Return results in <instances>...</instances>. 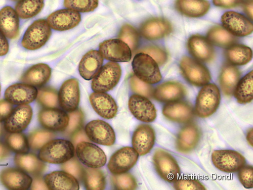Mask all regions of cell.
Segmentation results:
<instances>
[{
  "instance_id": "1",
  "label": "cell",
  "mask_w": 253,
  "mask_h": 190,
  "mask_svg": "<svg viewBox=\"0 0 253 190\" xmlns=\"http://www.w3.org/2000/svg\"><path fill=\"white\" fill-rule=\"evenodd\" d=\"M75 146L67 140H51L41 147L39 158L44 162L62 164L74 156Z\"/></svg>"
},
{
  "instance_id": "2",
  "label": "cell",
  "mask_w": 253,
  "mask_h": 190,
  "mask_svg": "<svg viewBox=\"0 0 253 190\" xmlns=\"http://www.w3.org/2000/svg\"><path fill=\"white\" fill-rule=\"evenodd\" d=\"M221 100L218 87L214 84H207L199 92L196 99L195 112L200 118H208L214 114Z\"/></svg>"
},
{
  "instance_id": "3",
  "label": "cell",
  "mask_w": 253,
  "mask_h": 190,
  "mask_svg": "<svg viewBox=\"0 0 253 190\" xmlns=\"http://www.w3.org/2000/svg\"><path fill=\"white\" fill-rule=\"evenodd\" d=\"M132 65L135 75L140 80L150 84L161 81L162 76L159 65L148 54L138 53L133 58Z\"/></svg>"
},
{
  "instance_id": "4",
  "label": "cell",
  "mask_w": 253,
  "mask_h": 190,
  "mask_svg": "<svg viewBox=\"0 0 253 190\" xmlns=\"http://www.w3.org/2000/svg\"><path fill=\"white\" fill-rule=\"evenodd\" d=\"M51 35V28L47 21L43 19L37 20L27 30L22 45L29 50L39 49L45 46Z\"/></svg>"
},
{
  "instance_id": "5",
  "label": "cell",
  "mask_w": 253,
  "mask_h": 190,
  "mask_svg": "<svg viewBox=\"0 0 253 190\" xmlns=\"http://www.w3.org/2000/svg\"><path fill=\"white\" fill-rule=\"evenodd\" d=\"M122 69L118 63L109 62L93 78L91 88L94 92L106 93L115 88L120 81Z\"/></svg>"
},
{
  "instance_id": "6",
  "label": "cell",
  "mask_w": 253,
  "mask_h": 190,
  "mask_svg": "<svg viewBox=\"0 0 253 190\" xmlns=\"http://www.w3.org/2000/svg\"><path fill=\"white\" fill-rule=\"evenodd\" d=\"M180 68L185 79L194 86L203 87L211 80L209 70L199 61L188 56L182 58Z\"/></svg>"
},
{
  "instance_id": "7",
  "label": "cell",
  "mask_w": 253,
  "mask_h": 190,
  "mask_svg": "<svg viewBox=\"0 0 253 190\" xmlns=\"http://www.w3.org/2000/svg\"><path fill=\"white\" fill-rule=\"evenodd\" d=\"M156 170L161 178L169 183L174 182L181 175L177 161L169 153L159 149L153 156Z\"/></svg>"
},
{
  "instance_id": "8",
  "label": "cell",
  "mask_w": 253,
  "mask_h": 190,
  "mask_svg": "<svg viewBox=\"0 0 253 190\" xmlns=\"http://www.w3.org/2000/svg\"><path fill=\"white\" fill-rule=\"evenodd\" d=\"M211 159L215 167L226 173L239 172L246 163L245 158L241 154L231 150L214 151Z\"/></svg>"
},
{
  "instance_id": "9",
  "label": "cell",
  "mask_w": 253,
  "mask_h": 190,
  "mask_svg": "<svg viewBox=\"0 0 253 190\" xmlns=\"http://www.w3.org/2000/svg\"><path fill=\"white\" fill-rule=\"evenodd\" d=\"M76 153L79 161L88 167L99 168L107 163V156L104 151L89 142H82L78 143Z\"/></svg>"
},
{
  "instance_id": "10",
  "label": "cell",
  "mask_w": 253,
  "mask_h": 190,
  "mask_svg": "<svg viewBox=\"0 0 253 190\" xmlns=\"http://www.w3.org/2000/svg\"><path fill=\"white\" fill-rule=\"evenodd\" d=\"M138 157L133 147H123L111 157L108 165L109 170L114 175L126 173L135 165Z\"/></svg>"
},
{
  "instance_id": "11",
  "label": "cell",
  "mask_w": 253,
  "mask_h": 190,
  "mask_svg": "<svg viewBox=\"0 0 253 190\" xmlns=\"http://www.w3.org/2000/svg\"><path fill=\"white\" fill-rule=\"evenodd\" d=\"M99 52L103 58L115 62H129L132 51L129 46L120 39L104 41L99 45Z\"/></svg>"
},
{
  "instance_id": "12",
  "label": "cell",
  "mask_w": 253,
  "mask_h": 190,
  "mask_svg": "<svg viewBox=\"0 0 253 190\" xmlns=\"http://www.w3.org/2000/svg\"><path fill=\"white\" fill-rule=\"evenodd\" d=\"M85 132L90 141L99 144L111 146L116 141V135L112 126L106 122L95 120L88 123Z\"/></svg>"
},
{
  "instance_id": "13",
  "label": "cell",
  "mask_w": 253,
  "mask_h": 190,
  "mask_svg": "<svg viewBox=\"0 0 253 190\" xmlns=\"http://www.w3.org/2000/svg\"><path fill=\"white\" fill-rule=\"evenodd\" d=\"M58 95L60 106L63 110L70 113L77 110L80 100L78 80L72 78L66 81Z\"/></svg>"
},
{
  "instance_id": "14",
  "label": "cell",
  "mask_w": 253,
  "mask_h": 190,
  "mask_svg": "<svg viewBox=\"0 0 253 190\" xmlns=\"http://www.w3.org/2000/svg\"><path fill=\"white\" fill-rule=\"evenodd\" d=\"M224 28L235 37H245L253 31L251 21L243 15L234 11H228L221 17Z\"/></svg>"
},
{
  "instance_id": "15",
  "label": "cell",
  "mask_w": 253,
  "mask_h": 190,
  "mask_svg": "<svg viewBox=\"0 0 253 190\" xmlns=\"http://www.w3.org/2000/svg\"><path fill=\"white\" fill-rule=\"evenodd\" d=\"M33 111L29 104L18 105L5 121L4 129L8 133H22L30 124Z\"/></svg>"
},
{
  "instance_id": "16",
  "label": "cell",
  "mask_w": 253,
  "mask_h": 190,
  "mask_svg": "<svg viewBox=\"0 0 253 190\" xmlns=\"http://www.w3.org/2000/svg\"><path fill=\"white\" fill-rule=\"evenodd\" d=\"M38 119L42 127L52 132L65 131L69 121V115L65 111L55 108L42 110L39 113Z\"/></svg>"
},
{
  "instance_id": "17",
  "label": "cell",
  "mask_w": 253,
  "mask_h": 190,
  "mask_svg": "<svg viewBox=\"0 0 253 190\" xmlns=\"http://www.w3.org/2000/svg\"><path fill=\"white\" fill-rule=\"evenodd\" d=\"M128 107L131 114L138 120L150 123L157 118L155 105L147 97L133 95L129 98Z\"/></svg>"
},
{
  "instance_id": "18",
  "label": "cell",
  "mask_w": 253,
  "mask_h": 190,
  "mask_svg": "<svg viewBox=\"0 0 253 190\" xmlns=\"http://www.w3.org/2000/svg\"><path fill=\"white\" fill-rule=\"evenodd\" d=\"M173 27L166 19L154 17L146 20L140 28V33L145 39L149 40H157L170 35Z\"/></svg>"
},
{
  "instance_id": "19",
  "label": "cell",
  "mask_w": 253,
  "mask_h": 190,
  "mask_svg": "<svg viewBox=\"0 0 253 190\" xmlns=\"http://www.w3.org/2000/svg\"><path fill=\"white\" fill-rule=\"evenodd\" d=\"M201 131L198 125L189 123L181 129L176 142L177 150L182 153H188L194 150L200 141Z\"/></svg>"
},
{
  "instance_id": "20",
  "label": "cell",
  "mask_w": 253,
  "mask_h": 190,
  "mask_svg": "<svg viewBox=\"0 0 253 190\" xmlns=\"http://www.w3.org/2000/svg\"><path fill=\"white\" fill-rule=\"evenodd\" d=\"M162 112L167 119L179 123H188L195 115L193 105L187 101L180 100L167 102Z\"/></svg>"
},
{
  "instance_id": "21",
  "label": "cell",
  "mask_w": 253,
  "mask_h": 190,
  "mask_svg": "<svg viewBox=\"0 0 253 190\" xmlns=\"http://www.w3.org/2000/svg\"><path fill=\"white\" fill-rule=\"evenodd\" d=\"M79 12L69 9H61L51 13L47 18L50 27L57 31H66L76 27L80 23Z\"/></svg>"
},
{
  "instance_id": "22",
  "label": "cell",
  "mask_w": 253,
  "mask_h": 190,
  "mask_svg": "<svg viewBox=\"0 0 253 190\" xmlns=\"http://www.w3.org/2000/svg\"><path fill=\"white\" fill-rule=\"evenodd\" d=\"M0 181L8 189L26 190L31 188L33 179L19 168L8 167L0 173Z\"/></svg>"
},
{
  "instance_id": "23",
  "label": "cell",
  "mask_w": 253,
  "mask_h": 190,
  "mask_svg": "<svg viewBox=\"0 0 253 190\" xmlns=\"http://www.w3.org/2000/svg\"><path fill=\"white\" fill-rule=\"evenodd\" d=\"M155 132L152 126L141 124L134 131L132 140L134 149L139 155L144 156L148 154L153 149L155 143Z\"/></svg>"
},
{
  "instance_id": "24",
  "label": "cell",
  "mask_w": 253,
  "mask_h": 190,
  "mask_svg": "<svg viewBox=\"0 0 253 190\" xmlns=\"http://www.w3.org/2000/svg\"><path fill=\"white\" fill-rule=\"evenodd\" d=\"M37 94L35 87L26 83H16L7 89L5 97L12 104H29L37 98Z\"/></svg>"
},
{
  "instance_id": "25",
  "label": "cell",
  "mask_w": 253,
  "mask_h": 190,
  "mask_svg": "<svg viewBox=\"0 0 253 190\" xmlns=\"http://www.w3.org/2000/svg\"><path fill=\"white\" fill-rule=\"evenodd\" d=\"M89 100L94 110L102 118L111 119L117 115L118 105L110 95L94 92L90 95Z\"/></svg>"
},
{
  "instance_id": "26",
  "label": "cell",
  "mask_w": 253,
  "mask_h": 190,
  "mask_svg": "<svg viewBox=\"0 0 253 190\" xmlns=\"http://www.w3.org/2000/svg\"><path fill=\"white\" fill-rule=\"evenodd\" d=\"M187 48L190 54L195 59L203 62L212 60L215 50L207 38L200 35H194L188 40Z\"/></svg>"
},
{
  "instance_id": "27",
  "label": "cell",
  "mask_w": 253,
  "mask_h": 190,
  "mask_svg": "<svg viewBox=\"0 0 253 190\" xmlns=\"http://www.w3.org/2000/svg\"><path fill=\"white\" fill-rule=\"evenodd\" d=\"M186 95V90L181 83L176 81L164 82L154 90L153 97L162 102L180 100Z\"/></svg>"
},
{
  "instance_id": "28",
  "label": "cell",
  "mask_w": 253,
  "mask_h": 190,
  "mask_svg": "<svg viewBox=\"0 0 253 190\" xmlns=\"http://www.w3.org/2000/svg\"><path fill=\"white\" fill-rule=\"evenodd\" d=\"M103 62V58L99 51L88 52L80 61L79 66L80 75L86 80L93 79L102 67Z\"/></svg>"
},
{
  "instance_id": "29",
  "label": "cell",
  "mask_w": 253,
  "mask_h": 190,
  "mask_svg": "<svg viewBox=\"0 0 253 190\" xmlns=\"http://www.w3.org/2000/svg\"><path fill=\"white\" fill-rule=\"evenodd\" d=\"M44 181L51 190H78L80 186L77 179L63 171H55L47 175Z\"/></svg>"
},
{
  "instance_id": "30",
  "label": "cell",
  "mask_w": 253,
  "mask_h": 190,
  "mask_svg": "<svg viewBox=\"0 0 253 190\" xmlns=\"http://www.w3.org/2000/svg\"><path fill=\"white\" fill-rule=\"evenodd\" d=\"M51 69L45 63H38L28 69L21 77V81L34 87L45 85L50 80Z\"/></svg>"
},
{
  "instance_id": "31",
  "label": "cell",
  "mask_w": 253,
  "mask_h": 190,
  "mask_svg": "<svg viewBox=\"0 0 253 190\" xmlns=\"http://www.w3.org/2000/svg\"><path fill=\"white\" fill-rule=\"evenodd\" d=\"M0 31L10 39H14L19 35V16L10 6H5L0 10Z\"/></svg>"
},
{
  "instance_id": "32",
  "label": "cell",
  "mask_w": 253,
  "mask_h": 190,
  "mask_svg": "<svg viewBox=\"0 0 253 190\" xmlns=\"http://www.w3.org/2000/svg\"><path fill=\"white\" fill-rule=\"evenodd\" d=\"M175 8L185 16L198 18L208 13L210 4L207 0H176Z\"/></svg>"
},
{
  "instance_id": "33",
  "label": "cell",
  "mask_w": 253,
  "mask_h": 190,
  "mask_svg": "<svg viewBox=\"0 0 253 190\" xmlns=\"http://www.w3.org/2000/svg\"><path fill=\"white\" fill-rule=\"evenodd\" d=\"M14 163L18 168L26 173L38 176L43 173L46 168L43 161L34 154H17Z\"/></svg>"
},
{
  "instance_id": "34",
  "label": "cell",
  "mask_w": 253,
  "mask_h": 190,
  "mask_svg": "<svg viewBox=\"0 0 253 190\" xmlns=\"http://www.w3.org/2000/svg\"><path fill=\"white\" fill-rule=\"evenodd\" d=\"M241 76L240 70L234 65L224 66L219 76V84L222 92L226 96L234 95Z\"/></svg>"
},
{
  "instance_id": "35",
  "label": "cell",
  "mask_w": 253,
  "mask_h": 190,
  "mask_svg": "<svg viewBox=\"0 0 253 190\" xmlns=\"http://www.w3.org/2000/svg\"><path fill=\"white\" fill-rule=\"evenodd\" d=\"M225 56L232 65L243 66L251 60L253 53L249 47L235 44L227 48Z\"/></svg>"
},
{
  "instance_id": "36",
  "label": "cell",
  "mask_w": 253,
  "mask_h": 190,
  "mask_svg": "<svg viewBox=\"0 0 253 190\" xmlns=\"http://www.w3.org/2000/svg\"><path fill=\"white\" fill-rule=\"evenodd\" d=\"M207 37L211 44L223 48H228L235 45L237 41L236 37L220 26L211 28L208 32Z\"/></svg>"
},
{
  "instance_id": "37",
  "label": "cell",
  "mask_w": 253,
  "mask_h": 190,
  "mask_svg": "<svg viewBox=\"0 0 253 190\" xmlns=\"http://www.w3.org/2000/svg\"><path fill=\"white\" fill-rule=\"evenodd\" d=\"M238 102L241 104L251 102L253 99V71L244 76L238 82L234 93Z\"/></svg>"
},
{
  "instance_id": "38",
  "label": "cell",
  "mask_w": 253,
  "mask_h": 190,
  "mask_svg": "<svg viewBox=\"0 0 253 190\" xmlns=\"http://www.w3.org/2000/svg\"><path fill=\"white\" fill-rule=\"evenodd\" d=\"M44 6V0H20L15 6V11L19 18L27 19L38 15Z\"/></svg>"
},
{
  "instance_id": "39",
  "label": "cell",
  "mask_w": 253,
  "mask_h": 190,
  "mask_svg": "<svg viewBox=\"0 0 253 190\" xmlns=\"http://www.w3.org/2000/svg\"><path fill=\"white\" fill-rule=\"evenodd\" d=\"M83 178L87 190H102L106 186L104 174L98 168H86Z\"/></svg>"
},
{
  "instance_id": "40",
  "label": "cell",
  "mask_w": 253,
  "mask_h": 190,
  "mask_svg": "<svg viewBox=\"0 0 253 190\" xmlns=\"http://www.w3.org/2000/svg\"><path fill=\"white\" fill-rule=\"evenodd\" d=\"M9 149L16 154L28 153L30 149L28 139L22 133H9L6 137Z\"/></svg>"
},
{
  "instance_id": "41",
  "label": "cell",
  "mask_w": 253,
  "mask_h": 190,
  "mask_svg": "<svg viewBox=\"0 0 253 190\" xmlns=\"http://www.w3.org/2000/svg\"><path fill=\"white\" fill-rule=\"evenodd\" d=\"M37 101L46 108H55L58 106V95L51 88H43L38 91Z\"/></svg>"
},
{
  "instance_id": "42",
  "label": "cell",
  "mask_w": 253,
  "mask_h": 190,
  "mask_svg": "<svg viewBox=\"0 0 253 190\" xmlns=\"http://www.w3.org/2000/svg\"><path fill=\"white\" fill-rule=\"evenodd\" d=\"M55 137L54 134L47 130H36L28 137L30 147L33 150H39L47 142Z\"/></svg>"
},
{
  "instance_id": "43",
  "label": "cell",
  "mask_w": 253,
  "mask_h": 190,
  "mask_svg": "<svg viewBox=\"0 0 253 190\" xmlns=\"http://www.w3.org/2000/svg\"><path fill=\"white\" fill-rule=\"evenodd\" d=\"M119 38L131 50H135L139 45V36L137 30L129 24L123 25L119 32Z\"/></svg>"
},
{
  "instance_id": "44",
  "label": "cell",
  "mask_w": 253,
  "mask_h": 190,
  "mask_svg": "<svg viewBox=\"0 0 253 190\" xmlns=\"http://www.w3.org/2000/svg\"><path fill=\"white\" fill-rule=\"evenodd\" d=\"M98 4V0H64L66 8L81 13L94 11Z\"/></svg>"
},
{
  "instance_id": "45",
  "label": "cell",
  "mask_w": 253,
  "mask_h": 190,
  "mask_svg": "<svg viewBox=\"0 0 253 190\" xmlns=\"http://www.w3.org/2000/svg\"><path fill=\"white\" fill-rule=\"evenodd\" d=\"M112 181L117 190H135L137 187L135 179L130 174L114 175L112 177Z\"/></svg>"
},
{
  "instance_id": "46",
  "label": "cell",
  "mask_w": 253,
  "mask_h": 190,
  "mask_svg": "<svg viewBox=\"0 0 253 190\" xmlns=\"http://www.w3.org/2000/svg\"><path fill=\"white\" fill-rule=\"evenodd\" d=\"M130 84L132 91L137 95L147 98L153 97L154 89L153 87L150 84L140 80L135 75L130 78Z\"/></svg>"
},
{
  "instance_id": "47",
  "label": "cell",
  "mask_w": 253,
  "mask_h": 190,
  "mask_svg": "<svg viewBox=\"0 0 253 190\" xmlns=\"http://www.w3.org/2000/svg\"><path fill=\"white\" fill-rule=\"evenodd\" d=\"M139 52L144 53L151 56L159 66L165 64L168 59L167 52L164 49L156 46L146 47L139 50Z\"/></svg>"
},
{
  "instance_id": "48",
  "label": "cell",
  "mask_w": 253,
  "mask_h": 190,
  "mask_svg": "<svg viewBox=\"0 0 253 190\" xmlns=\"http://www.w3.org/2000/svg\"><path fill=\"white\" fill-rule=\"evenodd\" d=\"M174 183L175 189L178 190H204L206 189L204 186L196 179H178Z\"/></svg>"
},
{
  "instance_id": "49",
  "label": "cell",
  "mask_w": 253,
  "mask_h": 190,
  "mask_svg": "<svg viewBox=\"0 0 253 190\" xmlns=\"http://www.w3.org/2000/svg\"><path fill=\"white\" fill-rule=\"evenodd\" d=\"M61 167L63 171L73 176L77 180L83 179L84 169L76 158H72L66 162L62 163Z\"/></svg>"
},
{
  "instance_id": "50",
  "label": "cell",
  "mask_w": 253,
  "mask_h": 190,
  "mask_svg": "<svg viewBox=\"0 0 253 190\" xmlns=\"http://www.w3.org/2000/svg\"><path fill=\"white\" fill-rule=\"evenodd\" d=\"M69 121L68 127L65 131L66 135H71L78 131L84 120V114L79 109L70 112Z\"/></svg>"
},
{
  "instance_id": "51",
  "label": "cell",
  "mask_w": 253,
  "mask_h": 190,
  "mask_svg": "<svg viewBox=\"0 0 253 190\" xmlns=\"http://www.w3.org/2000/svg\"><path fill=\"white\" fill-rule=\"evenodd\" d=\"M239 179L242 185L247 189L253 187V168L251 165H245L239 171Z\"/></svg>"
},
{
  "instance_id": "52",
  "label": "cell",
  "mask_w": 253,
  "mask_h": 190,
  "mask_svg": "<svg viewBox=\"0 0 253 190\" xmlns=\"http://www.w3.org/2000/svg\"><path fill=\"white\" fill-rule=\"evenodd\" d=\"M13 105L6 99L0 100V123L5 122L13 110Z\"/></svg>"
},
{
  "instance_id": "53",
  "label": "cell",
  "mask_w": 253,
  "mask_h": 190,
  "mask_svg": "<svg viewBox=\"0 0 253 190\" xmlns=\"http://www.w3.org/2000/svg\"><path fill=\"white\" fill-rule=\"evenodd\" d=\"M244 0H213L215 6L223 8L236 7L243 4Z\"/></svg>"
},
{
  "instance_id": "54",
  "label": "cell",
  "mask_w": 253,
  "mask_h": 190,
  "mask_svg": "<svg viewBox=\"0 0 253 190\" xmlns=\"http://www.w3.org/2000/svg\"><path fill=\"white\" fill-rule=\"evenodd\" d=\"M9 49L7 39L3 33L0 31V56L6 55Z\"/></svg>"
},
{
  "instance_id": "55",
  "label": "cell",
  "mask_w": 253,
  "mask_h": 190,
  "mask_svg": "<svg viewBox=\"0 0 253 190\" xmlns=\"http://www.w3.org/2000/svg\"><path fill=\"white\" fill-rule=\"evenodd\" d=\"M90 140L88 138L85 131L81 130L77 132L73 137L72 142L74 146H76L78 143L82 142H89Z\"/></svg>"
},
{
  "instance_id": "56",
  "label": "cell",
  "mask_w": 253,
  "mask_h": 190,
  "mask_svg": "<svg viewBox=\"0 0 253 190\" xmlns=\"http://www.w3.org/2000/svg\"><path fill=\"white\" fill-rule=\"evenodd\" d=\"M31 187L32 190H48L44 179L38 177L33 180Z\"/></svg>"
},
{
  "instance_id": "57",
  "label": "cell",
  "mask_w": 253,
  "mask_h": 190,
  "mask_svg": "<svg viewBox=\"0 0 253 190\" xmlns=\"http://www.w3.org/2000/svg\"><path fill=\"white\" fill-rule=\"evenodd\" d=\"M243 9L248 16L253 19V0H244Z\"/></svg>"
},
{
  "instance_id": "58",
  "label": "cell",
  "mask_w": 253,
  "mask_h": 190,
  "mask_svg": "<svg viewBox=\"0 0 253 190\" xmlns=\"http://www.w3.org/2000/svg\"><path fill=\"white\" fill-rule=\"evenodd\" d=\"M9 150L7 145L0 142V161L5 159L10 155Z\"/></svg>"
},
{
  "instance_id": "59",
  "label": "cell",
  "mask_w": 253,
  "mask_h": 190,
  "mask_svg": "<svg viewBox=\"0 0 253 190\" xmlns=\"http://www.w3.org/2000/svg\"><path fill=\"white\" fill-rule=\"evenodd\" d=\"M247 140L248 142L252 146H253V130L251 129L247 133Z\"/></svg>"
},
{
  "instance_id": "60",
  "label": "cell",
  "mask_w": 253,
  "mask_h": 190,
  "mask_svg": "<svg viewBox=\"0 0 253 190\" xmlns=\"http://www.w3.org/2000/svg\"><path fill=\"white\" fill-rule=\"evenodd\" d=\"M3 133V126L1 123H0V136L2 135Z\"/></svg>"
},
{
  "instance_id": "61",
  "label": "cell",
  "mask_w": 253,
  "mask_h": 190,
  "mask_svg": "<svg viewBox=\"0 0 253 190\" xmlns=\"http://www.w3.org/2000/svg\"><path fill=\"white\" fill-rule=\"evenodd\" d=\"M1 84H0V95H1Z\"/></svg>"
},
{
  "instance_id": "62",
  "label": "cell",
  "mask_w": 253,
  "mask_h": 190,
  "mask_svg": "<svg viewBox=\"0 0 253 190\" xmlns=\"http://www.w3.org/2000/svg\"><path fill=\"white\" fill-rule=\"evenodd\" d=\"M12 1H20V0H12Z\"/></svg>"
}]
</instances>
